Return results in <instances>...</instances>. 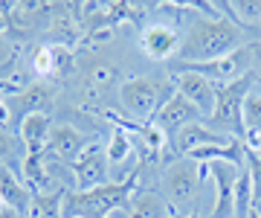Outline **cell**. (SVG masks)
Here are the masks:
<instances>
[{
	"instance_id": "6da1fadb",
	"label": "cell",
	"mask_w": 261,
	"mask_h": 218,
	"mask_svg": "<svg viewBox=\"0 0 261 218\" xmlns=\"http://www.w3.org/2000/svg\"><path fill=\"white\" fill-rule=\"evenodd\" d=\"M244 32L241 27H235L232 20L226 18H203L195 15L189 23L186 38L180 41V53L177 61H215L224 58L229 53H235L238 47H244Z\"/></svg>"
},
{
	"instance_id": "7a4b0ae2",
	"label": "cell",
	"mask_w": 261,
	"mask_h": 218,
	"mask_svg": "<svg viewBox=\"0 0 261 218\" xmlns=\"http://www.w3.org/2000/svg\"><path fill=\"white\" fill-rule=\"evenodd\" d=\"M142 183L140 169H134L125 180H111L96 189H67L64 195V218H111L113 212L130 207L134 192Z\"/></svg>"
},
{
	"instance_id": "3957f363",
	"label": "cell",
	"mask_w": 261,
	"mask_h": 218,
	"mask_svg": "<svg viewBox=\"0 0 261 218\" xmlns=\"http://www.w3.org/2000/svg\"><path fill=\"white\" fill-rule=\"evenodd\" d=\"M252 70H255V47L252 44H244L235 53H229L224 58H215V61H197V64L177 61V58L168 61V73L171 76H177V73H197V76L209 79L215 85H232L238 79L250 76Z\"/></svg>"
},
{
	"instance_id": "277c9868",
	"label": "cell",
	"mask_w": 261,
	"mask_h": 218,
	"mask_svg": "<svg viewBox=\"0 0 261 218\" xmlns=\"http://www.w3.org/2000/svg\"><path fill=\"white\" fill-rule=\"evenodd\" d=\"M261 79L258 70H252L250 76L238 79L232 85H218V102H215V114L209 116V123L215 125V131L226 134V137H235V140H244V102L250 96V87Z\"/></svg>"
},
{
	"instance_id": "5b68a950",
	"label": "cell",
	"mask_w": 261,
	"mask_h": 218,
	"mask_svg": "<svg viewBox=\"0 0 261 218\" xmlns=\"http://www.w3.org/2000/svg\"><path fill=\"white\" fill-rule=\"evenodd\" d=\"M174 93H177L174 82L171 85H160V82L145 79V76L128 79V82L119 85V102L125 108L128 119H134V123H151V116L157 114V108L166 99H171Z\"/></svg>"
},
{
	"instance_id": "8992f818",
	"label": "cell",
	"mask_w": 261,
	"mask_h": 218,
	"mask_svg": "<svg viewBox=\"0 0 261 218\" xmlns=\"http://www.w3.org/2000/svg\"><path fill=\"white\" fill-rule=\"evenodd\" d=\"M197 186H200V166L195 160H171L163 172V195L171 207L177 209L180 204H189L195 201Z\"/></svg>"
},
{
	"instance_id": "52a82bcc",
	"label": "cell",
	"mask_w": 261,
	"mask_h": 218,
	"mask_svg": "<svg viewBox=\"0 0 261 218\" xmlns=\"http://www.w3.org/2000/svg\"><path fill=\"white\" fill-rule=\"evenodd\" d=\"M108 152H105L99 142H87L84 152L70 163V172L75 178V189L84 192V189H96V186H105L111 183V172H108Z\"/></svg>"
},
{
	"instance_id": "ba28073f",
	"label": "cell",
	"mask_w": 261,
	"mask_h": 218,
	"mask_svg": "<svg viewBox=\"0 0 261 218\" xmlns=\"http://www.w3.org/2000/svg\"><path fill=\"white\" fill-rule=\"evenodd\" d=\"M200 119H203V114L197 111L195 105L189 102L183 93H174L171 99H166V102L157 108V114L151 116V125H157L163 134L174 137L180 128L195 125V123H200Z\"/></svg>"
},
{
	"instance_id": "9c48e42d",
	"label": "cell",
	"mask_w": 261,
	"mask_h": 218,
	"mask_svg": "<svg viewBox=\"0 0 261 218\" xmlns=\"http://www.w3.org/2000/svg\"><path fill=\"white\" fill-rule=\"evenodd\" d=\"M209 166V178L215 180V189H218V201L209 218H235V180L241 175L238 166L224 160L206 163Z\"/></svg>"
},
{
	"instance_id": "30bf717a",
	"label": "cell",
	"mask_w": 261,
	"mask_h": 218,
	"mask_svg": "<svg viewBox=\"0 0 261 218\" xmlns=\"http://www.w3.org/2000/svg\"><path fill=\"white\" fill-rule=\"evenodd\" d=\"M174 87H177V93H183L189 102L195 105L206 119L215 114V102H218V85L215 82L197 76V73H177Z\"/></svg>"
},
{
	"instance_id": "8fae6325",
	"label": "cell",
	"mask_w": 261,
	"mask_h": 218,
	"mask_svg": "<svg viewBox=\"0 0 261 218\" xmlns=\"http://www.w3.org/2000/svg\"><path fill=\"white\" fill-rule=\"evenodd\" d=\"M145 56L154 58V61H174V56L180 53V35L174 27H166V23H148L142 29L140 38Z\"/></svg>"
},
{
	"instance_id": "7c38bea8",
	"label": "cell",
	"mask_w": 261,
	"mask_h": 218,
	"mask_svg": "<svg viewBox=\"0 0 261 218\" xmlns=\"http://www.w3.org/2000/svg\"><path fill=\"white\" fill-rule=\"evenodd\" d=\"M84 134L75 128V125H70V123H58V125H53V131H49V140H47V152L56 157V160H61V163H70L79 157V154L84 152Z\"/></svg>"
},
{
	"instance_id": "4fadbf2b",
	"label": "cell",
	"mask_w": 261,
	"mask_h": 218,
	"mask_svg": "<svg viewBox=\"0 0 261 218\" xmlns=\"http://www.w3.org/2000/svg\"><path fill=\"white\" fill-rule=\"evenodd\" d=\"M0 198H3V207L15 209V212H20V215L27 218L29 204H32V192L23 183L20 172L9 169L3 160H0Z\"/></svg>"
},
{
	"instance_id": "5bb4252c",
	"label": "cell",
	"mask_w": 261,
	"mask_h": 218,
	"mask_svg": "<svg viewBox=\"0 0 261 218\" xmlns=\"http://www.w3.org/2000/svg\"><path fill=\"white\" fill-rule=\"evenodd\" d=\"M232 140V137H226V134L215 131V128H206V125L195 123V125H186V128H180L174 134V142H171V149L183 157L195 152V149H203V146H226V142Z\"/></svg>"
},
{
	"instance_id": "9a60e30c",
	"label": "cell",
	"mask_w": 261,
	"mask_h": 218,
	"mask_svg": "<svg viewBox=\"0 0 261 218\" xmlns=\"http://www.w3.org/2000/svg\"><path fill=\"white\" fill-rule=\"evenodd\" d=\"M171 212H177V209L168 204L163 192L142 189V192H137V198L130 201L128 209L113 212L111 218H168Z\"/></svg>"
},
{
	"instance_id": "2e32d148",
	"label": "cell",
	"mask_w": 261,
	"mask_h": 218,
	"mask_svg": "<svg viewBox=\"0 0 261 218\" xmlns=\"http://www.w3.org/2000/svg\"><path fill=\"white\" fill-rule=\"evenodd\" d=\"M49 131H53L49 114H29V116H20L18 134H20V142H23L27 154H44V152H47Z\"/></svg>"
},
{
	"instance_id": "e0dca14e",
	"label": "cell",
	"mask_w": 261,
	"mask_h": 218,
	"mask_svg": "<svg viewBox=\"0 0 261 218\" xmlns=\"http://www.w3.org/2000/svg\"><path fill=\"white\" fill-rule=\"evenodd\" d=\"M49 35H53V44H64V47H73L75 41H82V23L70 12V3H58L56 15L49 18Z\"/></svg>"
},
{
	"instance_id": "ac0fdd59",
	"label": "cell",
	"mask_w": 261,
	"mask_h": 218,
	"mask_svg": "<svg viewBox=\"0 0 261 218\" xmlns=\"http://www.w3.org/2000/svg\"><path fill=\"white\" fill-rule=\"evenodd\" d=\"M56 105V87H49L47 82H35V85H27L23 93L18 96V108L20 114H49Z\"/></svg>"
},
{
	"instance_id": "d6986e66",
	"label": "cell",
	"mask_w": 261,
	"mask_h": 218,
	"mask_svg": "<svg viewBox=\"0 0 261 218\" xmlns=\"http://www.w3.org/2000/svg\"><path fill=\"white\" fill-rule=\"evenodd\" d=\"M20 178H23V183L29 186L32 195H35V192H47L53 175H49V169H47L44 154H27L23 163H20Z\"/></svg>"
},
{
	"instance_id": "ffe728a7",
	"label": "cell",
	"mask_w": 261,
	"mask_h": 218,
	"mask_svg": "<svg viewBox=\"0 0 261 218\" xmlns=\"http://www.w3.org/2000/svg\"><path fill=\"white\" fill-rule=\"evenodd\" d=\"M64 195H67V189L35 192L27 218H64Z\"/></svg>"
},
{
	"instance_id": "44dd1931",
	"label": "cell",
	"mask_w": 261,
	"mask_h": 218,
	"mask_svg": "<svg viewBox=\"0 0 261 218\" xmlns=\"http://www.w3.org/2000/svg\"><path fill=\"white\" fill-rule=\"evenodd\" d=\"M108 163H113V166H119V163H125L130 157V152H134V140L128 137V131L125 128H116L113 125V134L111 140H108Z\"/></svg>"
},
{
	"instance_id": "7402d4cb",
	"label": "cell",
	"mask_w": 261,
	"mask_h": 218,
	"mask_svg": "<svg viewBox=\"0 0 261 218\" xmlns=\"http://www.w3.org/2000/svg\"><path fill=\"white\" fill-rule=\"evenodd\" d=\"M250 209H252V178L244 166L238 180H235V218H247Z\"/></svg>"
},
{
	"instance_id": "603a6c76",
	"label": "cell",
	"mask_w": 261,
	"mask_h": 218,
	"mask_svg": "<svg viewBox=\"0 0 261 218\" xmlns=\"http://www.w3.org/2000/svg\"><path fill=\"white\" fill-rule=\"evenodd\" d=\"M29 64H32V73L38 79H56V61H53V47L49 44H38L32 50V58H29Z\"/></svg>"
},
{
	"instance_id": "cb8c5ba5",
	"label": "cell",
	"mask_w": 261,
	"mask_h": 218,
	"mask_svg": "<svg viewBox=\"0 0 261 218\" xmlns=\"http://www.w3.org/2000/svg\"><path fill=\"white\" fill-rule=\"evenodd\" d=\"M116 79H119V70H116V64H111V61H96V64H90V70H87V87H93V90L111 87Z\"/></svg>"
},
{
	"instance_id": "d4e9b609",
	"label": "cell",
	"mask_w": 261,
	"mask_h": 218,
	"mask_svg": "<svg viewBox=\"0 0 261 218\" xmlns=\"http://www.w3.org/2000/svg\"><path fill=\"white\" fill-rule=\"evenodd\" d=\"M53 47V61H56V79H70L75 73V53L64 44H49Z\"/></svg>"
},
{
	"instance_id": "484cf974",
	"label": "cell",
	"mask_w": 261,
	"mask_h": 218,
	"mask_svg": "<svg viewBox=\"0 0 261 218\" xmlns=\"http://www.w3.org/2000/svg\"><path fill=\"white\" fill-rule=\"evenodd\" d=\"M244 163L252 178V207H261V157L252 152H244Z\"/></svg>"
},
{
	"instance_id": "4316f807",
	"label": "cell",
	"mask_w": 261,
	"mask_h": 218,
	"mask_svg": "<svg viewBox=\"0 0 261 218\" xmlns=\"http://www.w3.org/2000/svg\"><path fill=\"white\" fill-rule=\"evenodd\" d=\"M244 128L247 131H261V96L250 93L244 102Z\"/></svg>"
},
{
	"instance_id": "83f0119b",
	"label": "cell",
	"mask_w": 261,
	"mask_h": 218,
	"mask_svg": "<svg viewBox=\"0 0 261 218\" xmlns=\"http://www.w3.org/2000/svg\"><path fill=\"white\" fill-rule=\"evenodd\" d=\"M23 152H27V149H23L20 137H12V134H6L0 128V160H15V157L23 154Z\"/></svg>"
},
{
	"instance_id": "f1b7e54d",
	"label": "cell",
	"mask_w": 261,
	"mask_h": 218,
	"mask_svg": "<svg viewBox=\"0 0 261 218\" xmlns=\"http://www.w3.org/2000/svg\"><path fill=\"white\" fill-rule=\"evenodd\" d=\"M15 61H18V50L0 35V79H3V73H9Z\"/></svg>"
},
{
	"instance_id": "f546056e",
	"label": "cell",
	"mask_w": 261,
	"mask_h": 218,
	"mask_svg": "<svg viewBox=\"0 0 261 218\" xmlns=\"http://www.w3.org/2000/svg\"><path fill=\"white\" fill-rule=\"evenodd\" d=\"M9 119H12V111H9V105L3 102V96H0V128L9 125Z\"/></svg>"
},
{
	"instance_id": "4dcf8cb0",
	"label": "cell",
	"mask_w": 261,
	"mask_h": 218,
	"mask_svg": "<svg viewBox=\"0 0 261 218\" xmlns=\"http://www.w3.org/2000/svg\"><path fill=\"white\" fill-rule=\"evenodd\" d=\"M0 218H23V215L15 212V209H9V207H3V209H0Z\"/></svg>"
},
{
	"instance_id": "1f68e13d",
	"label": "cell",
	"mask_w": 261,
	"mask_h": 218,
	"mask_svg": "<svg viewBox=\"0 0 261 218\" xmlns=\"http://www.w3.org/2000/svg\"><path fill=\"white\" fill-rule=\"evenodd\" d=\"M252 47H255V64H261V41H252Z\"/></svg>"
},
{
	"instance_id": "d6a6232c",
	"label": "cell",
	"mask_w": 261,
	"mask_h": 218,
	"mask_svg": "<svg viewBox=\"0 0 261 218\" xmlns=\"http://www.w3.org/2000/svg\"><path fill=\"white\" fill-rule=\"evenodd\" d=\"M247 218H261V209L252 207V209H250V215H247Z\"/></svg>"
},
{
	"instance_id": "836d02e7",
	"label": "cell",
	"mask_w": 261,
	"mask_h": 218,
	"mask_svg": "<svg viewBox=\"0 0 261 218\" xmlns=\"http://www.w3.org/2000/svg\"><path fill=\"white\" fill-rule=\"evenodd\" d=\"M186 218H200V212H197V207H195V209H192V212H189V215H186Z\"/></svg>"
},
{
	"instance_id": "e575fe53",
	"label": "cell",
	"mask_w": 261,
	"mask_h": 218,
	"mask_svg": "<svg viewBox=\"0 0 261 218\" xmlns=\"http://www.w3.org/2000/svg\"><path fill=\"white\" fill-rule=\"evenodd\" d=\"M0 209H3V198H0Z\"/></svg>"
},
{
	"instance_id": "d590c367",
	"label": "cell",
	"mask_w": 261,
	"mask_h": 218,
	"mask_svg": "<svg viewBox=\"0 0 261 218\" xmlns=\"http://www.w3.org/2000/svg\"><path fill=\"white\" fill-rule=\"evenodd\" d=\"M258 157H261V152H258Z\"/></svg>"
},
{
	"instance_id": "8d00e7d4",
	"label": "cell",
	"mask_w": 261,
	"mask_h": 218,
	"mask_svg": "<svg viewBox=\"0 0 261 218\" xmlns=\"http://www.w3.org/2000/svg\"><path fill=\"white\" fill-rule=\"evenodd\" d=\"M255 209H258V207H255Z\"/></svg>"
}]
</instances>
